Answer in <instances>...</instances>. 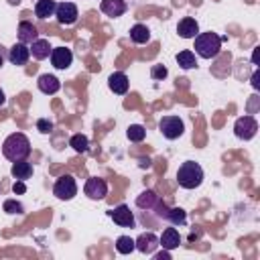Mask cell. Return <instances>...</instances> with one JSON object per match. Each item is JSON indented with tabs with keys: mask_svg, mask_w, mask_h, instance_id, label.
Segmentation results:
<instances>
[{
	"mask_svg": "<svg viewBox=\"0 0 260 260\" xmlns=\"http://www.w3.org/2000/svg\"><path fill=\"white\" fill-rule=\"evenodd\" d=\"M134 246H136V250L142 252V254H152V252L156 250V246H158V238H156L152 232H144V234H140V236L134 240Z\"/></svg>",
	"mask_w": 260,
	"mask_h": 260,
	"instance_id": "cell-13",
	"label": "cell"
},
{
	"mask_svg": "<svg viewBox=\"0 0 260 260\" xmlns=\"http://www.w3.org/2000/svg\"><path fill=\"white\" fill-rule=\"evenodd\" d=\"M130 41L132 43H136V45H146L148 41H150V30H148V26L146 24H134L132 28H130Z\"/></svg>",
	"mask_w": 260,
	"mask_h": 260,
	"instance_id": "cell-22",
	"label": "cell"
},
{
	"mask_svg": "<svg viewBox=\"0 0 260 260\" xmlns=\"http://www.w3.org/2000/svg\"><path fill=\"white\" fill-rule=\"evenodd\" d=\"M221 51V37L217 32H199L195 37V53L201 57V59H213L217 57Z\"/></svg>",
	"mask_w": 260,
	"mask_h": 260,
	"instance_id": "cell-3",
	"label": "cell"
},
{
	"mask_svg": "<svg viewBox=\"0 0 260 260\" xmlns=\"http://www.w3.org/2000/svg\"><path fill=\"white\" fill-rule=\"evenodd\" d=\"M10 175H12L16 181H26V179L32 177V165L26 162V158H24V160H16V162H12Z\"/></svg>",
	"mask_w": 260,
	"mask_h": 260,
	"instance_id": "cell-18",
	"label": "cell"
},
{
	"mask_svg": "<svg viewBox=\"0 0 260 260\" xmlns=\"http://www.w3.org/2000/svg\"><path fill=\"white\" fill-rule=\"evenodd\" d=\"M112 219H114V223H118L120 228H134L136 225V219H134V213L130 211V207L128 205H124V203H120L118 207H114L110 213H108Z\"/></svg>",
	"mask_w": 260,
	"mask_h": 260,
	"instance_id": "cell-9",
	"label": "cell"
},
{
	"mask_svg": "<svg viewBox=\"0 0 260 260\" xmlns=\"http://www.w3.org/2000/svg\"><path fill=\"white\" fill-rule=\"evenodd\" d=\"M55 8H57V2L55 0H37L35 4V16L45 20L49 16H55Z\"/></svg>",
	"mask_w": 260,
	"mask_h": 260,
	"instance_id": "cell-21",
	"label": "cell"
},
{
	"mask_svg": "<svg viewBox=\"0 0 260 260\" xmlns=\"http://www.w3.org/2000/svg\"><path fill=\"white\" fill-rule=\"evenodd\" d=\"M12 191H14L16 195H22V193L26 191V185H24V181H16V183L12 185Z\"/></svg>",
	"mask_w": 260,
	"mask_h": 260,
	"instance_id": "cell-32",
	"label": "cell"
},
{
	"mask_svg": "<svg viewBox=\"0 0 260 260\" xmlns=\"http://www.w3.org/2000/svg\"><path fill=\"white\" fill-rule=\"evenodd\" d=\"M37 130L43 132V134H49V132L53 130V122L47 120V118H39V120H37Z\"/></svg>",
	"mask_w": 260,
	"mask_h": 260,
	"instance_id": "cell-31",
	"label": "cell"
},
{
	"mask_svg": "<svg viewBox=\"0 0 260 260\" xmlns=\"http://www.w3.org/2000/svg\"><path fill=\"white\" fill-rule=\"evenodd\" d=\"M83 193L89 199H93V201L106 199V195H108V183H106V179H102V177H89L85 181V185H83Z\"/></svg>",
	"mask_w": 260,
	"mask_h": 260,
	"instance_id": "cell-7",
	"label": "cell"
},
{
	"mask_svg": "<svg viewBox=\"0 0 260 260\" xmlns=\"http://www.w3.org/2000/svg\"><path fill=\"white\" fill-rule=\"evenodd\" d=\"M2 209H4L6 213H12V215H14V213H18V215L24 213V205H22L20 201H16V199H6L4 205H2Z\"/></svg>",
	"mask_w": 260,
	"mask_h": 260,
	"instance_id": "cell-29",
	"label": "cell"
},
{
	"mask_svg": "<svg viewBox=\"0 0 260 260\" xmlns=\"http://www.w3.org/2000/svg\"><path fill=\"white\" fill-rule=\"evenodd\" d=\"M252 61H254V65H258V49H254V53H252Z\"/></svg>",
	"mask_w": 260,
	"mask_h": 260,
	"instance_id": "cell-36",
	"label": "cell"
},
{
	"mask_svg": "<svg viewBox=\"0 0 260 260\" xmlns=\"http://www.w3.org/2000/svg\"><path fill=\"white\" fill-rule=\"evenodd\" d=\"M258 79H260V71L256 69L254 75H252V87H254V89H260V81H258Z\"/></svg>",
	"mask_w": 260,
	"mask_h": 260,
	"instance_id": "cell-33",
	"label": "cell"
},
{
	"mask_svg": "<svg viewBox=\"0 0 260 260\" xmlns=\"http://www.w3.org/2000/svg\"><path fill=\"white\" fill-rule=\"evenodd\" d=\"M156 201H158V195H156L152 189H146V191H142V193L136 197V205H138L140 209H144V211L154 209Z\"/></svg>",
	"mask_w": 260,
	"mask_h": 260,
	"instance_id": "cell-23",
	"label": "cell"
},
{
	"mask_svg": "<svg viewBox=\"0 0 260 260\" xmlns=\"http://www.w3.org/2000/svg\"><path fill=\"white\" fill-rule=\"evenodd\" d=\"M8 4H12V6H14V4H20V0H8Z\"/></svg>",
	"mask_w": 260,
	"mask_h": 260,
	"instance_id": "cell-38",
	"label": "cell"
},
{
	"mask_svg": "<svg viewBox=\"0 0 260 260\" xmlns=\"http://www.w3.org/2000/svg\"><path fill=\"white\" fill-rule=\"evenodd\" d=\"M177 63H179V67H183V69H193V67L197 65V61H195V53L189 51V49L179 51V53H177Z\"/></svg>",
	"mask_w": 260,
	"mask_h": 260,
	"instance_id": "cell-25",
	"label": "cell"
},
{
	"mask_svg": "<svg viewBox=\"0 0 260 260\" xmlns=\"http://www.w3.org/2000/svg\"><path fill=\"white\" fill-rule=\"evenodd\" d=\"M49 57H51V63H53L55 69H67L73 63V53L67 47H55V49H51V55Z\"/></svg>",
	"mask_w": 260,
	"mask_h": 260,
	"instance_id": "cell-10",
	"label": "cell"
},
{
	"mask_svg": "<svg viewBox=\"0 0 260 260\" xmlns=\"http://www.w3.org/2000/svg\"><path fill=\"white\" fill-rule=\"evenodd\" d=\"M4 104H6V95H4V91L0 89V108H2Z\"/></svg>",
	"mask_w": 260,
	"mask_h": 260,
	"instance_id": "cell-37",
	"label": "cell"
},
{
	"mask_svg": "<svg viewBox=\"0 0 260 260\" xmlns=\"http://www.w3.org/2000/svg\"><path fill=\"white\" fill-rule=\"evenodd\" d=\"M30 55L35 57V59H39V61H43V59H47L49 55H51V45H49V41L47 39H37L35 43H30Z\"/></svg>",
	"mask_w": 260,
	"mask_h": 260,
	"instance_id": "cell-20",
	"label": "cell"
},
{
	"mask_svg": "<svg viewBox=\"0 0 260 260\" xmlns=\"http://www.w3.org/2000/svg\"><path fill=\"white\" fill-rule=\"evenodd\" d=\"M116 250H118L120 254H130L132 250H136L134 240H132L130 236H120V238L116 240Z\"/></svg>",
	"mask_w": 260,
	"mask_h": 260,
	"instance_id": "cell-28",
	"label": "cell"
},
{
	"mask_svg": "<svg viewBox=\"0 0 260 260\" xmlns=\"http://www.w3.org/2000/svg\"><path fill=\"white\" fill-rule=\"evenodd\" d=\"M158 244H160L165 250L179 248V244H181V236H179V232H177L175 228H167V230L162 232V236L158 238Z\"/></svg>",
	"mask_w": 260,
	"mask_h": 260,
	"instance_id": "cell-19",
	"label": "cell"
},
{
	"mask_svg": "<svg viewBox=\"0 0 260 260\" xmlns=\"http://www.w3.org/2000/svg\"><path fill=\"white\" fill-rule=\"evenodd\" d=\"M177 183L183 189H197L203 183V169L195 160H185L177 169Z\"/></svg>",
	"mask_w": 260,
	"mask_h": 260,
	"instance_id": "cell-2",
	"label": "cell"
},
{
	"mask_svg": "<svg viewBox=\"0 0 260 260\" xmlns=\"http://www.w3.org/2000/svg\"><path fill=\"white\" fill-rule=\"evenodd\" d=\"M69 146H71L75 152H87V148H89V138H87L85 134L77 132V134H73V136L69 138Z\"/></svg>",
	"mask_w": 260,
	"mask_h": 260,
	"instance_id": "cell-26",
	"label": "cell"
},
{
	"mask_svg": "<svg viewBox=\"0 0 260 260\" xmlns=\"http://www.w3.org/2000/svg\"><path fill=\"white\" fill-rule=\"evenodd\" d=\"M37 85H39V89H41L43 93H47V95H53V93H57V91H59V87H61V81H59L55 75H51V73H43V75H39V79H37Z\"/></svg>",
	"mask_w": 260,
	"mask_h": 260,
	"instance_id": "cell-17",
	"label": "cell"
},
{
	"mask_svg": "<svg viewBox=\"0 0 260 260\" xmlns=\"http://www.w3.org/2000/svg\"><path fill=\"white\" fill-rule=\"evenodd\" d=\"M167 75H169V69H167L165 65H152V67H150V77H152V79L162 81Z\"/></svg>",
	"mask_w": 260,
	"mask_h": 260,
	"instance_id": "cell-30",
	"label": "cell"
},
{
	"mask_svg": "<svg viewBox=\"0 0 260 260\" xmlns=\"http://www.w3.org/2000/svg\"><path fill=\"white\" fill-rule=\"evenodd\" d=\"M126 136L130 142H142L146 138V128L142 124H130L126 130Z\"/></svg>",
	"mask_w": 260,
	"mask_h": 260,
	"instance_id": "cell-27",
	"label": "cell"
},
{
	"mask_svg": "<svg viewBox=\"0 0 260 260\" xmlns=\"http://www.w3.org/2000/svg\"><path fill=\"white\" fill-rule=\"evenodd\" d=\"M53 193L61 201H71L77 195V183H75V179L71 175H61L55 181V185H53Z\"/></svg>",
	"mask_w": 260,
	"mask_h": 260,
	"instance_id": "cell-6",
	"label": "cell"
},
{
	"mask_svg": "<svg viewBox=\"0 0 260 260\" xmlns=\"http://www.w3.org/2000/svg\"><path fill=\"white\" fill-rule=\"evenodd\" d=\"M154 260H171V254H169V250H162V252L154 254Z\"/></svg>",
	"mask_w": 260,
	"mask_h": 260,
	"instance_id": "cell-34",
	"label": "cell"
},
{
	"mask_svg": "<svg viewBox=\"0 0 260 260\" xmlns=\"http://www.w3.org/2000/svg\"><path fill=\"white\" fill-rule=\"evenodd\" d=\"M6 59H8V53H6V49L0 45V67L4 65V61H6Z\"/></svg>",
	"mask_w": 260,
	"mask_h": 260,
	"instance_id": "cell-35",
	"label": "cell"
},
{
	"mask_svg": "<svg viewBox=\"0 0 260 260\" xmlns=\"http://www.w3.org/2000/svg\"><path fill=\"white\" fill-rule=\"evenodd\" d=\"M258 132V122L254 116L250 114H244L240 116L236 122H234V134L240 138V140H252Z\"/></svg>",
	"mask_w": 260,
	"mask_h": 260,
	"instance_id": "cell-5",
	"label": "cell"
},
{
	"mask_svg": "<svg viewBox=\"0 0 260 260\" xmlns=\"http://www.w3.org/2000/svg\"><path fill=\"white\" fill-rule=\"evenodd\" d=\"M177 32H179L181 39H195L199 35V24H197V20L193 16H185V18L179 20Z\"/></svg>",
	"mask_w": 260,
	"mask_h": 260,
	"instance_id": "cell-14",
	"label": "cell"
},
{
	"mask_svg": "<svg viewBox=\"0 0 260 260\" xmlns=\"http://www.w3.org/2000/svg\"><path fill=\"white\" fill-rule=\"evenodd\" d=\"M158 130L167 140H177L185 132V124L179 116H162L158 122Z\"/></svg>",
	"mask_w": 260,
	"mask_h": 260,
	"instance_id": "cell-4",
	"label": "cell"
},
{
	"mask_svg": "<svg viewBox=\"0 0 260 260\" xmlns=\"http://www.w3.org/2000/svg\"><path fill=\"white\" fill-rule=\"evenodd\" d=\"M108 87H110V91H114L116 95H124V93L128 91V87H130L128 75H126L124 71H114V73H110V77H108Z\"/></svg>",
	"mask_w": 260,
	"mask_h": 260,
	"instance_id": "cell-12",
	"label": "cell"
},
{
	"mask_svg": "<svg viewBox=\"0 0 260 260\" xmlns=\"http://www.w3.org/2000/svg\"><path fill=\"white\" fill-rule=\"evenodd\" d=\"M2 154L10 160H24L30 154V140L22 134V132H12L10 136H6V140L2 142Z\"/></svg>",
	"mask_w": 260,
	"mask_h": 260,
	"instance_id": "cell-1",
	"label": "cell"
},
{
	"mask_svg": "<svg viewBox=\"0 0 260 260\" xmlns=\"http://www.w3.org/2000/svg\"><path fill=\"white\" fill-rule=\"evenodd\" d=\"M165 219L171 221L173 225H185V223H187V213H185V209H181V207H167Z\"/></svg>",
	"mask_w": 260,
	"mask_h": 260,
	"instance_id": "cell-24",
	"label": "cell"
},
{
	"mask_svg": "<svg viewBox=\"0 0 260 260\" xmlns=\"http://www.w3.org/2000/svg\"><path fill=\"white\" fill-rule=\"evenodd\" d=\"M55 16H57V22L63 24V26H71L77 22V6L73 2H59L57 8H55Z\"/></svg>",
	"mask_w": 260,
	"mask_h": 260,
	"instance_id": "cell-8",
	"label": "cell"
},
{
	"mask_svg": "<svg viewBox=\"0 0 260 260\" xmlns=\"http://www.w3.org/2000/svg\"><path fill=\"white\" fill-rule=\"evenodd\" d=\"M126 2L124 0H102L100 2V10L106 14V16H110V18H118V16H122L124 12H126Z\"/></svg>",
	"mask_w": 260,
	"mask_h": 260,
	"instance_id": "cell-16",
	"label": "cell"
},
{
	"mask_svg": "<svg viewBox=\"0 0 260 260\" xmlns=\"http://www.w3.org/2000/svg\"><path fill=\"white\" fill-rule=\"evenodd\" d=\"M28 57H30V49H28L24 43H14V45L8 49V61H10L12 65H16V67L26 65Z\"/></svg>",
	"mask_w": 260,
	"mask_h": 260,
	"instance_id": "cell-11",
	"label": "cell"
},
{
	"mask_svg": "<svg viewBox=\"0 0 260 260\" xmlns=\"http://www.w3.org/2000/svg\"><path fill=\"white\" fill-rule=\"evenodd\" d=\"M16 35H18V43H24V45H30V43H35V41L39 39L37 26H35L32 22H28V20H20V22H18Z\"/></svg>",
	"mask_w": 260,
	"mask_h": 260,
	"instance_id": "cell-15",
	"label": "cell"
}]
</instances>
